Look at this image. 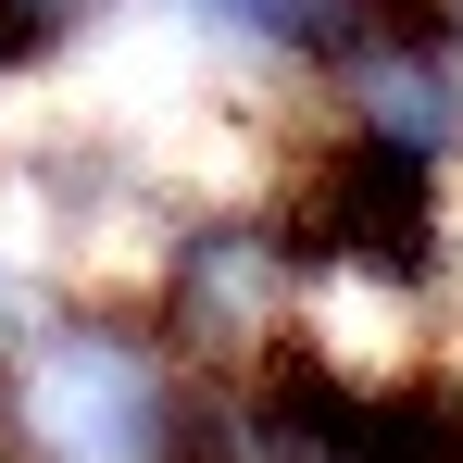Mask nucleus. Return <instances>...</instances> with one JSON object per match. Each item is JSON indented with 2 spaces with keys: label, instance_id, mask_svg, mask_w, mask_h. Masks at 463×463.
Returning <instances> with one entry per match:
<instances>
[{
  "label": "nucleus",
  "instance_id": "f257e3e1",
  "mask_svg": "<svg viewBox=\"0 0 463 463\" xmlns=\"http://www.w3.org/2000/svg\"><path fill=\"white\" fill-rule=\"evenodd\" d=\"M451 13H463V0H451Z\"/></svg>",
  "mask_w": 463,
  "mask_h": 463
}]
</instances>
